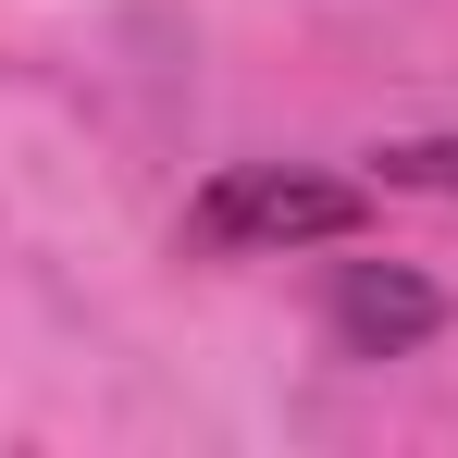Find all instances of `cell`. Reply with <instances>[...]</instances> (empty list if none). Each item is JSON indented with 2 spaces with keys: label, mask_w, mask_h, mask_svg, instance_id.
<instances>
[{
  "label": "cell",
  "mask_w": 458,
  "mask_h": 458,
  "mask_svg": "<svg viewBox=\"0 0 458 458\" xmlns=\"http://www.w3.org/2000/svg\"><path fill=\"white\" fill-rule=\"evenodd\" d=\"M360 224H372V186L310 174V161H224L199 186V211H186L199 248H347Z\"/></svg>",
  "instance_id": "obj_1"
},
{
  "label": "cell",
  "mask_w": 458,
  "mask_h": 458,
  "mask_svg": "<svg viewBox=\"0 0 458 458\" xmlns=\"http://www.w3.org/2000/svg\"><path fill=\"white\" fill-rule=\"evenodd\" d=\"M322 322H335V347H347V360H409V347H434V335H446V285H434V273H409V260H335Z\"/></svg>",
  "instance_id": "obj_2"
},
{
  "label": "cell",
  "mask_w": 458,
  "mask_h": 458,
  "mask_svg": "<svg viewBox=\"0 0 458 458\" xmlns=\"http://www.w3.org/2000/svg\"><path fill=\"white\" fill-rule=\"evenodd\" d=\"M372 186H409V199H458V137H396V149H372Z\"/></svg>",
  "instance_id": "obj_3"
}]
</instances>
